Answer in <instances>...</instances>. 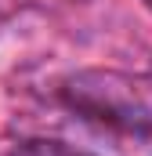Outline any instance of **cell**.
Segmentation results:
<instances>
[{
  "instance_id": "obj_1",
  "label": "cell",
  "mask_w": 152,
  "mask_h": 156,
  "mask_svg": "<svg viewBox=\"0 0 152 156\" xmlns=\"http://www.w3.org/2000/svg\"><path fill=\"white\" fill-rule=\"evenodd\" d=\"M69 105L105 123L152 131V80L123 73H80L65 87Z\"/></svg>"
},
{
  "instance_id": "obj_2",
  "label": "cell",
  "mask_w": 152,
  "mask_h": 156,
  "mask_svg": "<svg viewBox=\"0 0 152 156\" xmlns=\"http://www.w3.org/2000/svg\"><path fill=\"white\" fill-rule=\"evenodd\" d=\"M7 156H87V153L69 149V145H62V142H43V138H36V142H22V145H15Z\"/></svg>"
}]
</instances>
